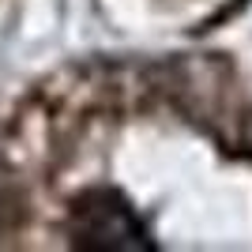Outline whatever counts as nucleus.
I'll return each mask as SVG.
<instances>
[{"mask_svg": "<svg viewBox=\"0 0 252 252\" xmlns=\"http://www.w3.org/2000/svg\"><path fill=\"white\" fill-rule=\"evenodd\" d=\"M79 237H83V245H102V249H136L143 233H139V226L132 222L128 207L98 203V207H83Z\"/></svg>", "mask_w": 252, "mask_h": 252, "instance_id": "1", "label": "nucleus"}]
</instances>
